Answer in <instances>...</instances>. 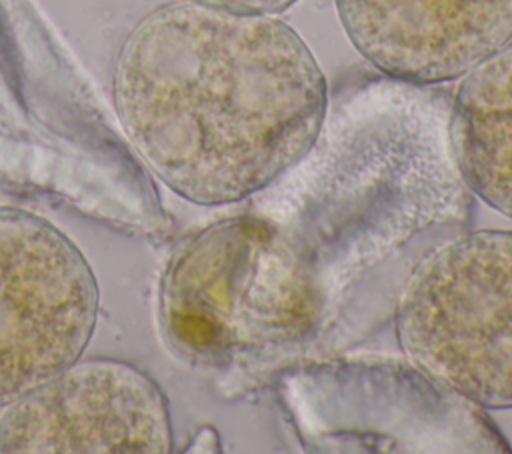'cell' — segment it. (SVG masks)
<instances>
[{
    "label": "cell",
    "instance_id": "6da1fadb",
    "mask_svg": "<svg viewBox=\"0 0 512 454\" xmlns=\"http://www.w3.org/2000/svg\"><path fill=\"white\" fill-rule=\"evenodd\" d=\"M114 106L172 192L220 206L268 188L306 158L324 126L328 88L286 22L176 0L126 38Z\"/></svg>",
    "mask_w": 512,
    "mask_h": 454
},
{
    "label": "cell",
    "instance_id": "7a4b0ae2",
    "mask_svg": "<svg viewBox=\"0 0 512 454\" xmlns=\"http://www.w3.org/2000/svg\"><path fill=\"white\" fill-rule=\"evenodd\" d=\"M324 298L304 246L276 220L244 214L178 244L160 280V320L188 356L248 362L298 346Z\"/></svg>",
    "mask_w": 512,
    "mask_h": 454
},
{
    "label": "cell",
    "instance_id": "3957f363",
    "mask_svg": "<svg viewBox=\"0 0 512 454\" xmlns=\"http://www.w3.org/2000/svg\"><path fill=\"white\" fill-rule=\"evenodd\" d=\"M278 396L308 452H510L482 406L412 362L300 364L280 374Z\"/></svg>",
    "mask_w": 512,
    "mask_h": 454
},
{
    "label": "cell",
    "instance_id": "277c9868",
    "mask_svg": "<svg viewBox=\"0 0 512 454\" xmlns=\"http://www.w3.org/2000/svg\"><path fill=\"white\" fill-rule=\"evenodd\" d=\"M394 328L406 358L486 408H512V230L430 248L410 270Z\"/></svg>",
    "mask_w": 512,
    "mask_h": 454
},
{
    "label": "cell",
    "instance_id": "5b68a950",
    "mask_svg": "<svg viewBox=\"0 0 512 454\" xmlns=\"http://www.w3.org/2000/svg\"><path fill=\"white\" fill-rule=\"evenodd\" d=\"M98 304L96 276L64 232L0 206V406L82 358Z\"/></svg>",
    "mask_w": 512,
    "mask_h": 454
},
{
    "label": "cell",
    "instance_id": "8992f818",
    "mask_svg": "<svg viewBox=\"0 0 512 454\" xmlns=\"http://www.w3.org/2000/svg\"><path fill=\"white\" fill-rule=\"evenodd\" d=\"M172 444L156 380L106 356L78 358L0 416V454H168Z\"/></svg>",
    "mask_w": 512,
    "mask_h": 454
},
{
    "label": "cell",
    "instance_id": "52a82bcc",
    "mask_svg": "<svg viewBox=\"0 0 512 454\" xmlns=\"http://www.w3.org/2000/svg\"><path fill=\"white\" fill-rule=\"evenodd\" d=\"M352 46L414 84L464 76L512 40V0H334Z\"/></svg>",
    "mask_w": 512,
    "mask_h": 454
},
{
    "label": "cell",
    "instance_id": "ba28073f",
    "mask_svg": "<svg viewBox=\"0 0 512 454\" xmlns=\"http://www.w3.org/2000/svg\"><path fill=\"white\" fill-rule=\"evenodd\" d=\"M450 144L466 186L512 218V42L464 74L454 96Z\"/></svg>",
    "mask_w": 512,
    "mask_h": 454
},
{
    "label": "cell",
    "instance_id": "9c48e42d",
    "mask_svg": "<svg viewBox=\"0 0 512 454\" xmlns=\"http://www.w3.org/2000/svg\"><path fill=\"white\" fill-rule=\"evenodd\" d=\"M186 2H196L212 8H222L230 12H240V14H280L288 10L292 4L298 0H186Z\"/></svg>",
    "mask_w": 512,
    "mask_h": 454
}]
</instances>
